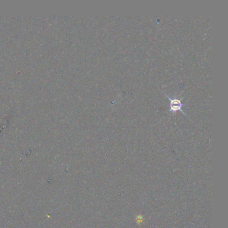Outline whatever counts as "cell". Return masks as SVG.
<instances>
[{
    "label": "cell",
    "instance_id": "1",
    "mask_svg": "<svg viewBox=\"0 0 228 228\" xmlns=\"http://www.w3.org/2000/svg\"><path fill=\"white\" fill-rule=\"evenodd\" d=\"M164 93V92H163ZM165 96H167V98L169 100V106H170V109H169V112H177L178 110H180L181 112H183L184 114H185V112H183V110H182V107L183 106H185V104H183L181 102V100L179 98H171L169 97L167 94L164 93Z\"/></svg>",
    "mask_w": 228,
    "mask_h": 228
}]
</instances>
